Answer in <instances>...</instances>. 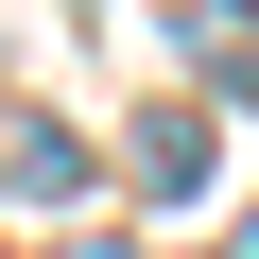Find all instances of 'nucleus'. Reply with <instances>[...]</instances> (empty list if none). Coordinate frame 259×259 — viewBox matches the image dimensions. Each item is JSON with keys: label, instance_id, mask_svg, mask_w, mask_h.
I'll return each instance as SVG.
<instances>
[{"label": "nucleus", "instance_id": "obj_1", "mask_svg": "<svg viewBox=\"0 0 259 259\" xmlns=\"http://www.w3.org/2000/svg\"><path fill=\"white\" fill-rule=\"evenodd\" d=\"M87 139H69V121H0V207H87Z\"/></svg>", "mask_w": 259, "mask_h": 259}, {"label": "nucleus", "instance_id": "obj_2", "mask_svg": "<svg viewBox=\"0 0 259 259\" xmlns=\"http://www.w3.org/2000/svg\"><path fill=\"white\" fill-rule=\"evenodd\" d=\"M207 156H225V139H207V104H156V121H139V190H156V207H190Z\"/></svg>", "mask_w": 259, "mask_h": 259}, {"label": "nucleus", "instance_id": "obj_3", "mask_svg": "<svg viewBox=\"0 0 259 259\" xmlns=\"http://www.w3.org/2000/svg\"><path fill=\"white\" fill-rule=\"evenodd\" d=\"M69 259H139V242H69Z\"/></svg>", "mask_w": 259, "mask_h": 259}, {"label": "nucleus", "instance_id": "obj_4", "mask_svg": "<svg viewBox=\"0 0 259 259\" xmlns=\"http://www.w3.org/2000/svg\"><path fill=\"white\" fill-rule=\"evenodd\" d=\"M242 18H259V0H242Z\"/></svg>", "mask_w": 259, "mask_h": 259}]
</instances>
